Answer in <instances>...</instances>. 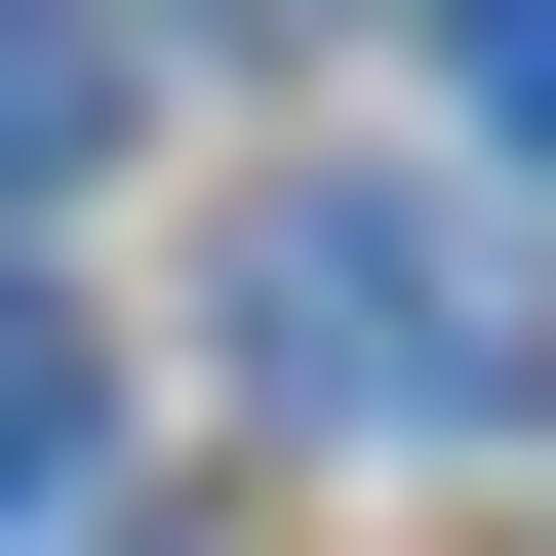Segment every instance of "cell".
Wrapping results in <instances>:
<instances>
[{
    "label": "cell",
    "instance_id": "6da1fadb",
    "mask_svg": "<svg viewBox=\"0 0 556 556\" xmlns=\"http://www.w3.org/2000/svg\"><path fill=\"white\" fill-rule=\"evenodd\" d=\"M239 397H318V438H517V397H556L517 160H278L239 199Z\"/></svg>",
    "mask_w": 556,
    "mask_h": 556
},
{
    "label": "cell",
    "instance_id": "3957f363",
    "mask_svg": "<svg viewBox=\"0 0 556 556\" xmlns=\"http://www.w3.org/2000/svg\"><path fill=\"white\" fill-rule=\"evenodd\" d=\"M438 119H477L517 199H556V0H438Z\"/></svg>",
    "mask_w": 556,
    "mask_h": 556
},
{
    "label": "cell",
    "instance_id": "7a4b0ae2",
    "mask_svg": "<svg viewBox=\"0 0 556 556\" xmlns=\"http://www.w3.org/2000/svg\"><path fill=\"white\" fill-rule=\"evenodd\" d=\"M80 477H119V358H80V318H40V278H0V556L80 517Z\"/></svg>",
    "mask_w": 556,
    "mask_h": 556
},
{
    "label": "cell",
    "instance_id": "277c9868",
    "mask_svg": "<svg viewBox=\"0 0 556 556\" xmlns=\"http://www.w3.org/2000/svg\"><path fill=\"white\" fill-rule=\"evenodd\" d=\"M40 160H80V40H0V199H40Z\"/></svg>",
    "mask_w": 556,
    "mask_h": 556
}]
</instances>
